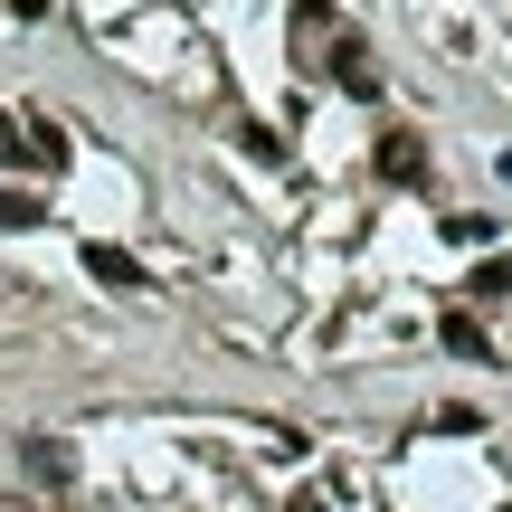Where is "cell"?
<instances>
[{"label":"cell","instance_id":"obj_1","mask_svg":"<svg viewBox=\"0 0 512 512\" xmlns=\"http://www.w3.org/2000/svg\"><path fill=\"white\" fill-rule=\"evenodd\" d=\"M370 162H380V181H399V190L427 181V143H418V133H380V152H370Z\"/></svg>","mask_w":512,"mask_h":512},{"label":"cell","instance_id":"obj_2","mask_svg":"<svg viewBox=\"0 0 512 512\" xmlns=\"http://www.w3.org/2000/svg\"><path fill=\"white\" fill-rule=\"evenodd\" d=\"M332 86H342V95H380V67H370V48H361V38H332Z\"/></svg>","mask_w":512,"mask_h":512},{"label":"cell","instance_id":"obj_3","mask_svg":"<svg viewBox=\"0 0 512 512\" xmlns=\"http://www.w3.org/2000/svg\"><path fill=\"white\" fill-rule=\"evenodd\" d=\"M86 275H95V285H114V294H143V256H124V247H105V238L86 247Z\"/></svg>","mask_w":512,"mask_h":512},{"label":"cell","instance_id":"obj_4","mask_svg":"<svg viewBox=\"0 0 512 512\" xmlns=\"http://www.w3.org/2000/svg\"><path fill=\"white\" fill-rule=\"evenodd\" d=\"M19 465H29V484H48V494H67V475H76L57 437H19Z\"/></svg>","mask_w":512,"mask_h":512},{"label":"cell","instance_id":"obj_5","mask_svg":"<svg viewBox=\"0 0 512 512\" xmlns=\"http://www.w3.org/2000/svg\"><path fill=\"white\" fill-rule=\"evenodd\" d=\"M446 351H456V361H494V342H484L475 313H446Z\"/></svg>","mask_w":512,"mask_h":512},{"label":"cell","instance_id":"obj_6","mask_svg":"<svg viewBox=\"0 0 512 512\" xmlns=\"http://www.w3.org/2000/svg\"><path fill=\"white\" fill-rule=\"evenodd\" d=\"M38 219H48L38 190H0V228H10V238H19V228H38Z\"/></svg>","mask_w":512,"mask_h":512},{"label":"cell","instance_id":"obj_7","mask_svg":"<svg viewBox=\"0 0 512 512\" xmlns=\"http://www.w3.org/2000/svg\"><path fill=\"white\" fill-rule=\"evenodd\" d=\"M465 294H475V304H503V294H512V266H503V256H484V266L465 275Z\"/></svg>","mask_w":512,"mask_h":512},{"label":"cell","instance_id":"obj_8","mask_svg":"<svg viewBox=\"0 0 512 512\" xmlns=\"http://www.w3.org/2000/svg\"><path fill=\"white\" fill-rule=\"evenodd\" d=\"M0 162H29V124L19 114H0Z\"/></svg>","mask_w":512,"mask_h":512},{"label":"cell","instance_id":"obj_9","mask_svg":"<svg viewBox=\"0 0 512 512\" xmlns=\"http://www.w3.org/2000/svg\"><path fill=\"white\" fill-rule=\"evenodd\" d=\"M285 512H323V494H285Z\"/></svg>","mask_w":512,"mask_h":512}]
</instances>
